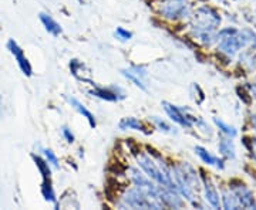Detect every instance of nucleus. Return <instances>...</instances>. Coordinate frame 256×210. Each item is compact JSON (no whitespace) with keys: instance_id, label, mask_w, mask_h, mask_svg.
Returning a JSON list of instances; mask_svg holds the SVG:
<instances>
[{"instance_id":"1","label":"nucleus","mask_w":256,"mask_h":210,"mask_svg":"<svg viewBox=\"0 0 256 210\" xmlns=\"http://www.w3.org/2000/svg\"><path fill=\"white\" fill-rule=\"evenodd\" d=\"M220 24V16L216 10L208 6H202L194 13V34L196 38H200L202 43L210 44L216 40V28Z\"/></svg>"},{"instance_id":"2","label":"nucleus","mask_w":256,"mask_h":210,"mask_svg":"<svg viewBox=\"0 0 256 210\" xmlns=\"http://www.w3.org/2000/svg\"><path fill=\"white\" fill-rule=\"evenodd\" d=\"M122 202L131 209H162L164 206L158 196L146 192L137 186L126 192Z\"/></svg>"},{"instance_id":"3","label":"nucleus","mask_w":256,"mask_h":210,"mask_svg":"<svg viewBox=\"0 0 256 210\" xmlns=\"http://www.w3.org/2000/svg\"><path fill=\"white\" fill-rule=\"evenodd\" d=\"M137 161L138 165L141 166V169L148 175L150 179H152L160 186H164V188L175 191V185L171 179V174H170V171L162 168V165H161V168H158L156 162L150 156H146V154H138Z\"/></svg>"},{"instance_id":"4","label":"nucleus","mask_w":256,"mask_h":210,"mask_svg":"<svg viewBox=\"0 0 256 210\" xmlns=\"http://www.w3.org/2000/svg\"><path fill=\"white\" fill-rule=\"evenodd\" d=\"M161 13L164 17L170 20H178L188 17L191 10L186 0H168L161 6Z\"/></svg>"},{"instance_id":"5","label":"nucleus","mask_w":256,"mask_h":210,"mask_svg":"<svg viewBox=\"0 0 256 210\" xmlns=\"http://www.w3.org/2000/svg\"><path fill=\"white\" fill-rule=\"evenodd\" d=\"M230 191L235 193L236 199L239 202V206L244 209H256V201L254 198V193L248 189L244 183H238V185H232Z\"/></svg>"},{"instance_id":"6","label":"nucleus","mask_w":256,"mask_h":210,"mask_svg":"<svg viewBox=\"0 0 256 210\" xmlns=\"http://www.w3.org/2000/svg\"><path fill=\"white\" fill-rule=\"evenodd\" d=\"M162 105H164V110L165 112L168 114V117L172 119L174 122L180 124L181 127H185V128H191L192 125H194L195 118L188 117L186 114H184V111L180 110L178 107H175V105L170 104V102H166V101L162 102Z\"/></svg>"},{"instance_id":"7","label":"nucleus","mask_w":256,"mask_h":210,"mask_svg":"<svg viewBox=\"0 0 256 210\" xmlns=\"http://www.w3.org/2000/svg\"><path fill=\"white\" fill-rule=\"evenodd\" d=\"M8 48L10 50V53L14 55V58H16V61H18V67L22 68V71L26 74V75H32V67H30V63H28L26 55H24V51L18 47V43H16L14 40H9Z\"/></svg>"},{"instance_id":"8","label":"nucleus","mask_w":256,"mask_h":210,"mask_svg":"<svg viewBox=\"0 0 256 210\" xmlns=\"http://www.w3.org/2000/svg\"><path fill=\"white\" fill-rule=\"evenodd\" d=\"M202 182H204V192H205V199H206V202H208V205H210L214 209H220V193L216 192L215 186H214L210 179H206L205 176H204Z\"/></svg>"},{"instance_id":"9","label":"nucleus","mask_w":256,"mask_h":210,"mask_svg":"<svg viewBox=\"0 0 256 210\" xmlns=\"http://www.w3.org/2000/svg\"><path fill=\"white\" fill-rule=\"evenodd\" d=\"M160 199L162 201L164 205L166 206H171V208H181L182 206V201L181 198L178 196L176 191H172V189H168V188H164V186H160Z\"/></svg>"},{"instance_id":"10","label":"nucleus","mask_w":256,"mask_h":210,"mask_svg":"<svg viewBox=\"0 0 256 210\" xmlns=\"http://www.w3.org/2000/svg\"><path fill=\"white\" fill-rule=\"evenodd\" d=\"M195 152H196V155L201 158L204 164L215 166V168H220V169H224V161L220 159V158H216V156L210 155L205 148H202V146H195Z\"/></svg>"},{"instance_id":"11","label":"nucleus","mask_w":256,"mask_h":210,"mask_svg":"<svg viewBox=\"0 0 256 210\" xmlns=\"http://www.w3.org/2000/svg\"><path fill=\"white\" fill-rule=\"evenodd\" d=\"M68 102H70V105L73 107L74 110L77 111V112H80L84 118H87V121H88V124L92 125V128L96 127V119H94V115H92L90 111L87 110L84 105H82L80 101L77 100V98H74V97H68Z\"/></svg>"},{"instance_id":"12","label":"nucleus","mask_w":256,"mask_h":210,"mask_svg":"<svg viewBox=\"0 0 256 210\" xmlns=\"http://www.w3.org/2000/svg\"><path fill=\"white\" fill-rule=\"evenodd\" d=\"M40 21L43 23V26L46 27V30L50 33V34H53V36H58V34L62 33V27H60V24H58V23H57L52 16H48V14H46V13H40Z\"/></svg>"},{"instance_id":"13","label":"nucleus","mask_w":256,"mask_h":210,"mask_svg":"<svg viewBox=\"0 0 256 210\" xmlns=\"http://www.w3.org/2000/svg\"><path fill=\"white\" fill-rule=\"evenodd\" d=\"M218 149H220V155L226 159H235V146L232 144L230 138H222L220 141V145H218Z\"/></svg>"},{"instance_id":"14","label":"nucleus","mask_w":256,"mask_h":210,"mask_svg":"<svg viewBox=\"0 0 256 210\" xmlns=\"http://www.w3.org/2000/svg\"><path fill=\"white\" fill-rule=\"evenodd\" d=\"M181 169V174H182L184 179L186 181V183L191 186L192 189L194 188H198L200 186V181H198V176H196V172L192 169L190 165H184L182 168H180Z\"/></svg>"},{"instance_id":"15","label":"nucleus","mask_w":256,"mask_h":210,"mask_svg":"<svg viewBox=\"0 0 256 210\" xmlns=\"http://www.w3.org/2000/svg\"><path fill=\"white\" fill-rule=\"evenodd\" d=\"M222 206H224V209L228 210H236L240 208L238 199H236L235 193L232 192V191L230 192L229 191H224L222 192Z\"/></svg>"},{"instance_id":"16","label":"nucleus","mask_w":256,"mask_h":210,"mask_svg":"<svg viewBox=\"0 0 256 210\" xmlns=\"http://www.w3.org/2000/svg\"><path fill=\"white\" fill-rule=\"evenodd\" d=\"M214 122H215V125L220 129V132L224 134V135H226L229 138H235L236 137V128L235 127H232V125H229L226 124L225 121H222L220 118H214Z\"/></svg>"},{"instance_id":"17","label":"nucleus","mask_w":256,"mask_h":210,"mask_svg":"<svg viewBox=\"0 0 256 210\" xmlns=\"http://www.w3.org/2000/svg\"><path fill=\"white\" fill-rule=\"evenodd\" d=\"M122 75H124L127 80H130L131 82H134V85H137L138 88H141V90H144V91L146 90V84H144V81L141 80L140 74L134 73L132 70H122Z\"/></svg>"},{"instance_id":"18","label":"nucleus","mask_w":256,"mask_h":210,"mask_svg":"<svg viewBox=\"0 0 256 210\" xmlns=\"http://www.w3.org/2000/svg\"><path fill=\"white\" fill-rule=\"evenodd\" d=\"M92 94L107 101H117L120 98V97H117V92L114 90H106V88H97V90L92 91Z\"/></svg>"},{"instance_id":"19","label":"nucleus","mask_w":256,"mask_h":210,"mask_svg":"<svg viewBox=\"0 0 256 210\" xmlns=\"http://www.w3.org/2000/svg\"><path fill=\"white\" fill-rule=\"evenodd\" d=\"M121 129H136V131H144V125L136 118H124L120 122Z\"/></svg>"},{"instance_id":"20","label":"nucleus","mask_w":256,"mask_h":210,"mask_svg":"<svg viewBox=\"0 0 256 210\" xmlns=\"http://www.w3.org/2000/svg\"><path fill=\"white\" fill-rule=\"evenodd\" d=\"M42 193H43V196H44V199H46V201L52 202V203H56L54 192H53V189H52V186H50V182L47 183V181L43 182V186H42Z\"/></svg>"},{"instance_id":"21","label":"nucleus","mask_w":256,"mask_h":210,"mask_svg":"<svg viewBox=\"0 0 256 210\" xmlns=\"http://www.w3.org/2000/svg\"><path fill=\"white\" fill-rule=\"evenodd\" d=\"M34 161H36L37 168L40 169V172H42V175H43L44 181H48V179H50V169H48V164H46L43 159L36 158V156H34Z\"/></svg>"},{"instance_id":"22","label":"nucleus","mask_w":256,"mask_h":210,"mask_svg":"<svg viewBox=\"0 0 256 210\" xmlns=\"http://www.w3.org/2000/svg\"><path fill=\"white\" fill-rule=\"evenodd\" d=\"M114 36L117 37V38H120V40H122V41H127V40H130V38L132 37V34H131L128 30H126V28L117 27L116 33H114Z\"/></svg>"},{"instance_id":"23","label":"nucleus","mask_w":256,"mask_h":210,"mask_svg":"<svg viewBox=\"0 0 256 210\" xmlns=\"http://www.w3.org/2000/svg\"><path fill=\"white\" fill-rule=\"evenodd\" d=\"M154 122H156V127L161 129V131H164V132H168V134H175V129H172V127H170L168 124H165L164 121H161L160 118L154 117Z\"/></svg>"},{"instance_id":"24","label":"nucleus","mask_w":256,"mask_h":210,"mask_svg":"<svg viewBox=\"0 0 256 210\" xmlns=\"http://www.w3.org/2000/svg\"><path fill=\"white\" fill-rule=\"evenodd\" d=\"M43 152H44V155H46L47 162H48V164H52L53 166H56V168H57V166H58V159H57V156L54 155V152H53L52 149H44Z\"/></svg>"},{"instance_id":"25","label":"nucleus","mask_w":256,"mask_h":210,"mask_svg":"<svg viewBox=\"0 0 256 210\" xmlns=\"http://www.w3.org/2000/svg\"><path fill=\"white\" fill-rule=\"evenodd\" d=\"M62 132H63V137L67 139V142H70V144L74 142V135L72 134V131L67 128V127H64V128L62 129Z\"/></svg>"},{"instance_id":"26","label":"nucleus","mask_w":256,"mask_h":210,"mask_svg":"<svg viewBox=\"0 0 256 210\" xmlns=\"http://www.w3.org/2000/svg\"><path fill=\"white\" fill-rule=\"evenodd\" d=\"M250 152H252V158L255 159L256 162V137L250 141Z\"/></svg>"},{"instance_id":"27","label":"nucleus","mask_w":256,"mask_h":210,"mask_svg":"<svg viewBox=\"0 0 256 210\" xmlns=\"http://www.w3.org/2000/svg\"><path fill=\"white\" fill-rule=\"evenodd\" d=\"M252 65H254V67L256 68V54L252 57Z\"/></svg>"}]
</instances>
